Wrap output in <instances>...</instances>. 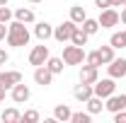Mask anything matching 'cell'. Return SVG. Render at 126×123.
Wrapping results in <instances>:
<instances>
[{"instance_id": "cell-25", "label": "cell", "mask_w": 126, "mask_h": 123, "mask_svg": "<svg viewBox=\"0 0 126 123\" xmlns=\"http://www.w3.org/2000/svg\"><path fill=\"white\" fill-rule=\"evenodd\" d=\"M39 118H41V116H39V111H34V109H29V111L22 113V121L24 123H36Z\"/></svg>"}, {"instance_id": "cell-17", "label": "cell", "mask_w": 126, "mask_h": 123, "mask_svg": "<svg viewBox=\"0 0 126 123\" xmlns=\"http://www.w3.org/2000/svg\"><path fill=\"white\" fill-rule=\"evenodd\" d=\"M70 19H73V22L80 27V24L87 19V12H85V7H82V5H73V7H70Z\"/></svg>"}, {"instance_id": "cell-27", "label": "cell", "mask_w": 126, "mask_h": 123, "mask_svg": "<svg viewBox=\"0 0 126 123\" xmlns=\"http://www.w3.org/2000/svg\"><path fill=\"white\" fill-rule=\"evenodd\" d=\"M10 19H12V10H10L7 5H0V22H5V24H7Z\"/></svg>"}, {"instance_id": "cell-29", "label": "cell", "mask_w": 126, "mask_h": 123, "mask_svg": "<svg viewBox=\"0 0 126 123\" xmlns=\"http://www.w3.org/2000/svg\"><path fill=\"white\" fill-rule=\"evenodd\" d=\"M94 5L99 10H104V7H111V0H94Z\"/></svg>"}, {"instance_id": "cell-14", "label": "cell", "mask_w": 126, "mask_h": 123, "mask_svg": "<svg viewBox=\"0 0 126 123\" xmlns=\"http://www.w3.org/2000/svg\"><path fill=\"white\" fill-rule=\"evenodd\" d=\"M92 94H94V92H92V85H87V82H80L78 87L73 89V97H75L78 101H82V104H85V101H87Z\"/></svg>"}, {"instance_id": "cell-16", "label": "cell", "mask_w": 126, "mask_h": 123, "mask_svg": "<svg viewBox=\"0 0 126 123\" xmlns=\"http://www.w3.org/2000/svg\"><path fill=\"white\" fill-rule=\"evenodd\" d=\"M114 51H116V48L111 46V44H109V46H99V48H97V53H99V58H102V65H109V63L116 58Z\"/></svg>"}, {"instance_id": "cell-24", "label": "cell", "mask_w": 126, "mask_h": 123, "mask_svg": "<svg viewBox=\"0 0 126 123\" xmlns=\"http://www.w3.org/2000/svg\"><path fill=\"white\" fill-rule=\"evenodd\" d=\"M70 121L73 123H90L92 121V113H90V111H78V113L70 116Z\"/></svg>"}, {"instance_id": "cell-32", "label": "cell", "mask_w": 126, "mask_h": 123, "mask_svg": "<svg viewBox=\"0 0 126 123\" xmlns=\"http://www.w3.org/2000/svg\"><path fill=\"white\" fill-rule=\"evenodd\" d=\"M119 22L126 24V7H121V12H119Z\"/></svg>"}, {"instance_id": "cell-33", "label": "cell", "mask_w": 126, "mask_h": 123, "mask_svg": "<svg viewBox=\"0 0 126 123\" xmlns=\"http://www.w3.org/2000/svg\"><path fill=\"white\" fill-rule=\"evenodd\" d=\"M111 7H124V2L121 0H111Z\"/></svg>"}, {"instance_id": "cell-30", "label": "cell", "mask_w": 126, "mask_h": 123, "mask_svg": "<svg viewBox=\"0 0 126 123\" xmlns=\"http://www.w3.org/2000/svg\"><path fill=\"white\" fill-rule=\"evenodd\" d=\"M7 61H10V53H7L5 48H0V65H5Z\"/></svg>"}, {"instance_id": "cell-10", "label": "cell", "mask_w": 126, "mask_h": 123, "mask_svg": "<svg viewBox=\"0 0 126 123\" xmlns=\"http://www.w3.org/2000/svg\"><path fill=\"white\" fill-rule=\"evenodd\" d=\"M34 82L41 85V87H48L53 82V73L48 70L46 65H39V68H34Z\"/></svg>"}, {"instance_id": "cell-19", "label": "cell", "mask_w": 126, "mask_h": 123, "mask_svg": "<svg viewBox=\"0 0 126 123\" xmlns=\"http://www.w3.org/2000/svg\"><path fill=\"white\" fill-rule=\"evenodd\" d=\"M15 19L24 22V24H32L36 17H34V12H32L29 7H19V10H15Z\"/></svg>"}, {"instance_id": "cell-35", "label": "cell", "mask_w": 126, "mask_h": 123, "mask_svg": "<svg viewBox=\"0 0 126 123\" xmlns=\"http://www.w3.org/2000/svg\"><path fill=\"white\" fill-rule=\"evenodd\" d=\"M121 39H124V48H126V31H121Z\"/></svg>"}, {"instance_id": "cell-4", "label": "cell", "mask_w": 126, "mask_h": 123, "mask_svg": "<svg viewBox=\"0 0 126 123\" xmlns=\"http://www.w3.org/2000/svg\"><path fill=\"white\" fill-rule=\"evenodd\" d=\"M92 92L97 97H102V99H107L111 94L116 92V82H114V77H104V80H97L92 85Z\"/></svg>"}, {"instance_id": "cell-8", "label": "cell", "mask_w": 126, "mask_h": 123, "mask_svg": "<svg viewBox=\"0 0 126 123\" xmlns=\"http://www.w3.org/2000/svg\"><path fill=\"white\" fill-rule=\"evenodd\" d=\"M104 109L109 111V113H116V111H121V109H126V94H111V97H107L104 99Z\"/></svg>"}, {"instance_id": "cell-38", "label": "cell", "mask_w": 126, "mask_h": 123, "mask_svg": "<svg viewBox=\"0 0 126 123\" xmlns=\"http://www.w3.org/2000/svg\"><path fill=\"white\" fill-rule=\"evenodd\" d=\"M121 2H124V7H126V0H121Z\"/></svg>"}, {"instance_id": "cell-37", "label": "cell", "mask_w": 126, "mask_h": 123, "mask_svg": "<svg viewBox=\"0 0 126 123\" xmlns=\"http://www.w3.org/2000/svg\"><path fill=\"white\" fill-rule=\"evenodd\" d=\"M29 2H41V0H29Z\"/></svg>"}, {"instance_id": "cell-2", "label": "cell", "mask_w": 126, "mask_h": 123, "mask_svg": "<svg viewBox=\"0 0 126 123\" xmlns=\"http://www.w3.org/2000/svg\"><path fill=\"white\" fill-rule=\"evenodd\" d=\"M82 61H85V48L82 46H75V44L63 46V63L65 65H80Z\"/></svg>"}, {"instance_id": "cell-18", "label": "cell", "mask_w": 126, "mask_h": 123, "mask_svg": "<svg viewBox=\"0 0 126 123\" xmlns=\"http://www.w3.org/2000/svg\"><path fill=\"white\" fill-rule=\"evenodd\" d=\"M70 116H73V111H70V109L65 106V104H58V106L53 109V118H56V121H70Z\"/></svg>"}, {"instance_id": "cell-11", "label": "cell", "mask_w": 126, "mask_h": 123, "mask_svg": "<svg viewBox=\"0 0 126 123\" xmlns=\"http://www.w3.org/2000/svg\"><path fill=\"white\" fill-rule=\"evenodd\" d=\"M107 73H109V77H114V80L126 77V58H114V61L107 65Z\"/></svg>"}, {"instance_id": "cell-15", "label": "cell", "mask_w": 126, "mask_h": 123, "mask_svg": "<svg viewBox=\"0 0 126 123\" xmlns=\"http://www.w3.org/2000/svg\"><path fill=\"white\" fill-rule=\"evenodd\" d=\"M85 104H87V111L94 116V113H102V109H104V99H102V97H97V94H92Z\"/></svg>"}, {"instance_id": "cell-21", "label": "cell", "mask_w": 126, "mask_h": 123, "mask_svg": "<svg viewBox=\"0 0 126 123\" xmlns=\"http://www.w3.org/2000/svg\"><path fill=\"white\" fill-rule=\"evenodd\" d=\"M87 34L82 31V27H75V31H73V36H70V44H75V46H85L87 44Z\"/></svg>"}, {"instance_id": "cell-26", "label": "cell", "mask_w": 126, "mask_h": 123, "mask_svg": "<svg viewBox=\"0 0 126 123\" xmlns=\"http://www.w3.org/2000/svg\"><path fill=\"white\" fill-rule=\"evenodd\" d=\"M85 61L90 63V65H94V68H99V65H102V58H99V53H97V51H92V53H85Z\"/></svg>"}, {"instance_id": "cell-20", "label": "cell", "mask_w": 126, "mask_h": 123, "mask_svg": "<svg viewBox=\"0 0 126 123\" xmlns=\"http://www.w3.org/2000/svg\"><path fill=\"white\" fill-rule=\"evenodd\" d=\"M0 121H5V123H17V121H22V113H19L17 109H5V111L0 113Z\"/></svg>"}, {"instance_id": "cell-12", "label": "cell", "mask_w": 126, "mask_h": 123, "mask_svg": "<svg viewBox=\"0 0 126 123\" xmlns=\"http://www.w3.org/2000/svg\"><path fill=\"white\" fill-rule=\"evenodd\" d=\"M34 36H36L39 41H48V39H53V27H51L48 22H36Z\"/></svg>"}, {"instance_id": "cell-34", "label": "cell", "mask_w": 126, "mask_h": 123, "mask_svg": "<svg viewBox=\"0 0 126 123\" xmlns=\"http://www.w3.org/2000/svg\"><path fill=\"white\" fill-rule=\"evenodd\" d=\"M2 99H5V89L0 87V101H2Z\"/></svg>"}, {"instance_id": "cell-9", "label": "cell", "mask_w": 126, "mask_h": 123, "mask_svg": "<svg viewBox=\"0 0 126 123\" xmlns=\"http://www.w3.org/2000/svg\"><path fill=\"white\" fill-rule=\"evenodd\" d=\"M29 97H32V89L24 82H17L15 87H12V101H15V104H27Z\"/></svg>"}, {"instance_id": "cell-31", "label": "cell", "mask_w": 126, "mask_h": 123, "mask_svg": "<svg viewBox=\"0 0 126 123\" xmlns=\"http://www.w3.org/2000/svg\"><path fill=\"white\" fill-rule=\"evenodd\" d=\"M7 39V27H5V22H0V41H5Z\"/></svg>"}, {"instance_id": "cell-1", "label": "cell", "mask_w": 126, "mask_h": 123, "mask_svg": "<svg viewBox=\"0 0 126 123\" xmlns=\"http://www.w3.org/2000/svg\"><path fill=\"white\" fill-rule=\"evenodd\" d=\"M7 46L12 48H22L29 44V29L24 27V22H19V19H15V22H10L7 24Z\"/></svg>"}, {"instance_id": "cell-13", "label": "cell", "mask_w": 126, "mask_h": 123, "mask_svg": "<svg viewBox=\"0 0 126 123\" xmlns=\"http://www.w3.org/2000/svg\"><path fill=\"white\" fill-rule=\"evenodd\" d=\"M99 80V73H97V68L94 65H82V70H80V82H87V85H94Z\"/></svg>"}, {"instance_id": "cell-23", "label": "cell", "mask_w": 126, "mask_h": 123, "mask_svg": "<svg viewBox=\"0 0 126 123\" xmlns=\"http://www.w3.org/2000/svg\"><path fill=\"white\" fill-rule=\"evenodd\" d=\"M80 27H82V31H85L87 36H92V34H97V31H99V22H97V19H90V17H87V19H85V22H82Z\"/></svg>"}, {"instance_id": "cell-22", "label": "cell", "mask_w": 126, "mask_h": 123, "mask_svg": "<svg viewBox=\"0 0 126 123\" xmlns=\"http://www.w3.org/2000/svg\"><path fill=\"white\" fill-rule=\"evenodd\" d=\"M46 68L53 73V75H58V73H63V68H65V63H63V58H51L48 56V61H46Z\"/></svg>"}, {"instance_id": "cell-6", "label": "cell", "mask_w": 126, "mask_h": 123, "mask_svg": "<svg viewBox=\"0 0 126 123\" xmlns=\"http://www.w3.org/2000/svg\"><path fill=\"white\" fill-rule=\"evenodd\" d=\"M48 46H44V41H41V46H34L32 48V53H29V63L34 65V68H39V65H46L48 61Z\"/></svg>"}, {"instance_id": "cell-36", "label": "cell", "mask_w": 126, "mask_h": 123, "mask_svg": "<svg viewBox=\"0 0 126 123\" xmlns=\"http://www.w3.org/2000/svg\"><path fill=\"white\" fill-rule=\"evenodd\" d=\"M7 2H10V0H0V5H7Z\"/></svg>"}, {"instance_id": "cell-3", "label": "cell", "mask_w": 126, "mask_h": 123, "mask_svg": "<svg viewBox=\"0 0 126 123\" xmlns=\"http://www.w3.org/2000/svg\"><path fill=\"white\" fill-rule=\"evenodd\" d=\"M97 22H99L102 29H111V27H119V24H121V22H119V12H116V7H104V10H99Z\"/></svg>"}, {"instance_id": "cell-28", "label": "cell", "mask_w": 126, "mask_h": 123, "mask_svg": "<svg viewBox=\"0 0 126 123\" xmlns=\"http://www.w3.org/2000/svg\"><path fill=\"white\" fill-rule=\"evenodd\" d=\"M111 116H114V123H126V109L116 111V113H111Z\"/></svg>"}, {"instance_id": "cell-5", "label": "cell", "mask_w": 126, "mask_h": 123, "mask_svg": "<svg viewBox=\"0 0 126 123\" xmlns=\"http://www.w3.org/2000/svg\"><path fill=\"white\" fill-rule=\"evenodd\" d=\"M75 27H78V24H75L73 19H65V22H61V24L53 29V39H56V41H61V44L70 41V36H73Z\"/></svg>"}, {"instance_id": "cell-7", "label": "cell", "mask_w": 126, "mask_h": 123, "mask_svg": "<svg viewBox=\"0 0 126 123\" xmlns=\"http://www.w3.org/2000/svg\"><path fill=\"white\" fill-rule=\"evenodd\" d=\"M17 82H22V73L19 70H5V73H0V87L7 92V89H12Z\"/></svg>"}]
</instances>
